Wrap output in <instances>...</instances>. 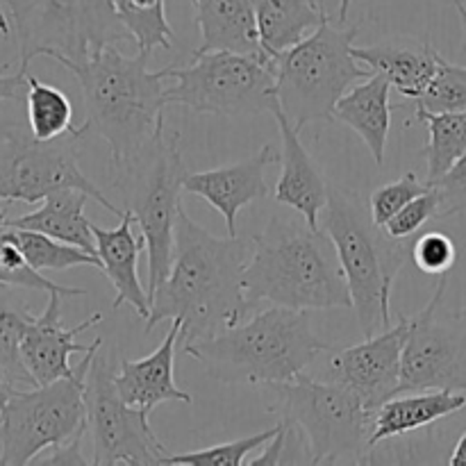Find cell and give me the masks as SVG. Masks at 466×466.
<instances>
[{
	"mask_svg": "<svg viewBox=\"0 0 466 466\" xmlns=\"http://www.w3.org/2000/svg\"><path fill=\"white\" fill-rule=\"evenodd\" d=\"M248 258L250 239L212 235L180 205L171 271L150 296L146 332L164 321H180L182 339L196 341L241 323L250 314L244 294Z\"/></svg>",
	"mask_w": 466,
	"mask_h": 466,
	"instance_id": "obj_1",
	"label": "cell"
},
{
	"mask_svg": "<svg viewBox=\"0 0 466 466\" xmlns=\"http://www.w3.org/2000/svg\"><path fill=\"white\" fill-rule=\"evenodd\" d=\"M150 53L126 57L118 46H107L85 62L59 59L76 76L85 100V123L76 126L80 139L100 137L109 148V164L139 153L164 126L168 68L150 71Z\"/></svg>",
	"mask_w": 466,
	"mask_h": 466,
	"instance_id": "obj_2",
	"label": "cell"
},
{
	"mask_svg": "<svg viewBox=\"0 0 466 466\" xmlns=\"http://www.w3.org/2000/svg\"><path fill=\"white\" fill-rule=\"evenodd\" d=\"M244 294L250 309L262 300L289 309L353 308L335 244L303 217H273L253 235Z\"/></svg>",
	"mask_w": 466,
	"mask_h": 466,
	"instance_id": "obj_3",
	"label": "cell"
},
{
	"mask_svg": "<svg viewBox=\"0 0 466 466\" xmlns=\"http://www.w3.org/2000/svg\"><path fill=\"white\" fill-rule=\"evenodd\" d=\"M326 350L330 344L317 335L309 309L280 305L208 339L185 341V353L221 385L271 387L291 382Z\"/></svg>",
	"mask_w": 466,
	"mask_h": 466,
	"instance_id": "obj_4",
	"label": "cell"
},
{
	"mask_svg": "<svg viewBox=\"0 0 466 466\" xmlns=\"http://www.w3.org/2000/svg\"><path fill=\"white\" fill-rule=\"evenodd\" d=\"M321 228L335 244L362 335L391 328V289L396 276L412 262L414 237H391L373 221L369 205L339 185H330Z\"/></svg>",
	"mask_w": 466,
	"mask_h": 466,
	"instance_id": "obj_5",
	"label": "cell"
},
{
	"mask_svg": "<svg viewBox=\"0 0 466 466\" xmlns=\"http://www.w3.org/2000/svg\"><path fill=\"white\" fill-rule=\"evenodd\" d=\"M358 25L323 21L312 35L273 57L280 112L296 132L309 123L335 118V107L346 91L373 76L353 57Z\"/></svg>",
	"mask_w": 466,
	"mask_h": 466,
	"instance_id": "obj_6",
	"label": "cell"
},
{
	"mask_svg": "<svg viewBox=\"0 0 466 466\" xmlns=\"http://www.w3.org/2000/svg\"><path fill=\"white\" fill-rule=\"evenodd\" d=\"M114 189L135 214L148 255V296L167 280L173 262L176 218L182 205L187 167L180 153V132L159 127L137 155L112 167Z\"/></svg>",
	"mask_w": 466,
	"mask_h": 466,
	"instance_id": "obj_7",
	"label": "cell"
},
{
	"mask_svg": "<svg viewBox=\"0 0 466 466\" xmlns=\"http://www.w3.org/2000/svg\"><path fill=\"white\" fill-rule=\"evenodd\" d=\"M267 390L273 391L267 412L299 428L308 441L309 464H373L376 412L353 390L305 373Z\"/></svg>",
	"mask_w": 466,
	"mask_h": 466,
	"instance_id": "obj_8",
	"label": "cell"
},
{
	"mask_svg": "<svg viewBox=\"0 0 466 466\" xmlns=\"http://www.w3.org/2000/svg\"><path fill=\"white\" fill-rule=\"evenodd\" d=\"M168 82L167 105H185L196 114L235 118L273 114L280 107L268 55L194 53V62L187 66H168Z\"/></svg>",
	"mask_w": 466,
	"mask_h": 466,
	"instance_id": "obj_9",
	"label": "cell"
},
{
	"mask_svg": "<svg viewBox=\"0 0 466 466\" xmlns=\"http://www.w3.org/2000/svg\"><path fill=\"white\" fill-rule=\"evenodd\" d=\"M100 346L98 337L71 378L12 390L0 419V464H32L44 451L86 431V373Z\"/></svg>",
	"mask_w": 466,
	"mask_h": 466,
	"instance_id": "obj_10",
	"label": "cell"
},
{
	"mask_svg": "<svg viewBox=\"0 0 466 466\" xmlns=\"http://www.w3.org/2000/svg\"><path fill=\"white\" fill-rule=\"evenodd\" d=\"M14 27L23 71L35 57L85 62L107 46L132 41L114 0H35Z\"/></svg>",
	"mask_w": 466,
	"mask_h": 466,
	"instance_id": "obj_11",
	"label": "cell"
},
{
	"mask_svg": "<svg viewBox=\"0 0 466 466\" xmlns=\"http://www.w3.org/2000/svg\"><path fill=\"white\" fill-rule=\"evenodd\" d=\"M76 130L57 139H36L23 127H12L0 135V203H39L59 189H80L91 200L121 218L126 209L105 196L82 173L77 164Z\"/></svg>",
	"mask_w": 466,
	"mask_h": 466,
	"instance_id": "obj_12",
	"label": "cell"
},
{
	"mask_svg": "<svg viewBox=\"0 0 466 466\" xmlns=\"http://www.w3.org/2000/svg\"><path fill=\"white\" fill-rule=\"evenodd\" d=\"M100 349L91 360L85 385L86 431L94 444L91 464H167V444L150 428V414L132 408L118 396L114 382L116 369Z\"/></svg>",
	"mask_w": 466,
	"mask_h": 466,
	"instance_id": "obj_13",
	"label": "cell"
},
{
	"mask_svg": "<svg viewBox=\"0 0 466 466\" xmlns=\"http://www.w3.org/2000/svg\"><path fill=\"white\" fill-rule=\"evenodd\" d=\"M449 276H440L426 308L410 319L400 391H466V308L446 309Z\"/></svg>",
	"mask_w": 466,
	"mask_h": 466,
	"instance_id": "obj_14",
	"label": "cell"
},
{
	"mask_svg": "<svg viewBox=\"0 0 466 466\" xmlns=\"http://www.w3.org/2000/svg\"><path fill=\"white\" fill-rule=\"evenodd\" d=\"M410 319L400 314L399 323L380 335L364 337L362 344L339 350L328 364V380L353 390L369 410L378 412L387 400L400 394V367Z\"/></svg>",
	"mask_w": 466,
	"mask_h": 466,
	"instance_id": "obj_15",
	"label": "cell"
},
{
	"mask_svg": "<svg viewBox=\"0 0 466 466\" xmlns=\"http://www.w3.org/2000/svg\"><path fill=\"white\" fill-rule=\"evenodd\" d=\"M66 296L48 294V305L35 321L27 326L21 339V358L36 385H48L59 378H71L76 367H71V355L86 353L94 344H77V337L85 330L105 321L100 312L91 314L73 328L62 326V300Z\"/></svg>",
	"mask_w": 466,
	"mask_h": 466,
	"instance_id": "obj_16",
	"label": "cell"
},
{
	"mask_svg": "<svg viewBox=\"0 0 466 466\" xmlns=\"http://www.w3.org/2000/svg\"><path fill=\"white\" fill-rule=\"evenodd\" d=\"M280 162L271 144H264L255 155L228 167L209 168V171L187 173L185 191L208 200L223 217L228 235L237 237V217L246 205L268 196V185L264 180L268 164Z\"/></svg>",
	"mask_w": 466,
	"mask_h": 466,
	"instance_id": "obj_17",
	"label": "cell"
},
{
	"mask_svg": "<svg viewBox=\"0 0 466 466\" xmlns=\"http://www.w3.org/2000/svg\"><path fill=\"white\" fill-rule=\"evenodd\" d=\"M182 337V323L171 321L167 337L162 344L150 355L141 360H121L116 369L118 396L132 408L144 410L146 414H153V410L162 403H185L191 405L189 391L180 390L176 385V344Z\"/></svg>",
	"mask_w": 466,
	"mask_h": 466,
	"instance_id": "obj_18",
	"label": "cell"
},
{
	"mask_svg": "<svg viewBox=\"0 0 466 466\" xmlns=\"http://www.w3.org/2000/svg\"><path fill=\"white\" fill-rule=\"evenodd\" d=\"M273 116H276L282 137V173L278 177L273 196L278 203L300 214L309 228H321V212L328 205L330 182L323 177L321 168L317 167L309 150L303 146L299 137L300 132L294 130L289 118L280 109H276Z\"/></svg>",
	"mask_w": 466,
	"mask_h": 466,
	"instance_id": "obj_19",
	"label": "cell"
},
{
	"mask_svg": "<svg viewBox=\"0 0 466 466\" xmlns=\"http://www.w3.org/2000/svg\"><path fill=\"white\" fill-rule=\"evenodd\" d=\"M137 226L135 214L130 209L121 214L116 228L94 226L96 255L100 259V271L109 278L116 289L112 308L118 309L130 305L141 319L150 317L148 287L139 280V258L146 250L144 237H135L132 228Z\"/></svg>",
	"mask_w": 466,
	"mask_h": 466,
	"instance_id": "obj_20",
	"label": "cell"
},
{
	"mask_svg": "<svg viewBox=\"0 0 466 466\" xmlns=\"http://www.w3.org/2000/svg\"><path fill=\"white\" fill-rule=\"evenodd\" d=\"M353 57L373 73L390 80L391 89L408 100H417L437 73L441 53L431 41H385V44L353 46Z\"/></svg>",
	"mask_w": 466,
	"mask_h": 466,
	"instance_id": "obj_21",
	"label": "cell"
},
{
	"mask_svg": "<svg viewBox=\"0 0 466 466\" xmlns=\"http://www.w3.org/2000/svg\"><path fill=\"white\" fill-rule=\"evenodd\" d=\"M200 27L198 50H232L244 55H267L259 46L255 0H194Z\"/></svg>",
	"mask_w": 466,
	"mask_h": 466,
	"instance_id": "obj_22",
	"label": "cell"
},
{
	"mask_svg": "<svg viewBox=\"0 0 466 466\" xmlns=\"http://www.w3.org/2000/svg\"><path fill=\"white\" fill-rule=\"evenodd\" d=\"M391 85L385 76L373 73L364 82H358L341 96L335 107L337 121L346 123L360 135V139L371 150L378 167L385 164L387 139L391 127Z\"/></svg>",
	"mask_w": 466,
	"mask_h": 466,
	"instance_id": "obj_23",
	"label": "cell"
},
{
	"mask_svg": "<svg viewBox=\"0 0 466 466\" xmlns=\"http://www.w3.org/2000/svg\"><path fill=\"white\" fill-rule=\"evenodd\" d=\"M464 408L466 394L455 390H428L412 396H394L376 412V426H373L371 437L373 451L382 441L423 431L451 414L462 412Z\"/></svg>",
	"mask_w": 466,
	"mask_h": 466,
	"instance_id": "obj_24",
	"label": "cell"
},
{
	"mask_svg": "<svg viewBox=\"0 0 466 466\" xmlns=\"http://www.w3.org/2000/svg\"><path fill=\"white\" fill-rule=\"evenodd\" d=\"M86 200H89V194H85V191L59 189L50 194L48 198H44L41 208L35 212L9 218V226L44 232L53 239L80 246L86 253L96 255L94 223L85 214Z\"/></svg>",
	"mask_w": 466,
	"mask_h": 466,
	"instance_id": "obj_25",
	"label": "cell"
},
{
	"mask_svg": "<svg viewBox=\"0 0 466 466\" xmlns=\"http://www.w3.org/2000/svg\"><path fill=\"white\" fill-rule=\"evenodd\" d=\"M259 46L268 57L285 53L312 35L328 14L319 0H255Z\"/></svg>",
	"mask_w": 466,
	"mask_h": 466,
	"instance_id": "obj_26",
	"label": "cell"
},
{
	"mask_svg": "<svg viewBox=\"0 0 466 466\" xmlns=\"http://www.w3.org/2000/svg\"><path fill=\"white\" fill-rule=\"evenodd\" d=\"M23 287L0 282V376L12 387H36L21 358V339L35 314L27 308Z\"/></svg>",
	"mask_w": 466,
	"mask_h": 466,
	"instance_id": "obj_27",
	"label": "cell"
},
{
	"mask_svg": "<svg viewBox=\"0 0 466 466\" xmlns=\"http://www.w3.org/2000/svg\"><path fill=\"white\" fill-rule=\"evenodd\" d=\"M417 121L428 126V141L423 146L428 185H437L466 153V112L432 114L417 109Z\"/></svg>",
	"mask_w": 466,
	"mask_h": 466,
	"instance_id": "obj_28",
	"label": "cell"
},
{
	"mask_svg": "<svg viewBox=\"0 0 466 466\" xmlns=\"http://www.w3.org/2000/svg\"><path fill=\"white\" fill-rule=\"evenodd\" d=\"M27 127L36 139H57L76 130L73 126V105L62 89L46 85L39 77L27 73Z\"/></svg>",
	"mask_w": 466,
	"mask_h": 466,
	"instance_id": "obj_29",
	"label": "cell"
},
{
	"mask_svg": "<svg viewBox=\"0 0 466 466\" xmlns=\"http://www.w3.org/2000/svg\"><path fill=\"white\" fill-rule=\"evenodd\" d=\"M0 282L14 287H23L27 291H44V294H62L66 299L73 296H86V289L77 287H64L59 282L48 280L44 273L35 271L27 264L21 246H18L16 230L9 226V218L0 209Z\"/></svg>",
	"mask_w": 466,
	"mask_h": 466,
	"instance_id": "obj_30",
	"label": "cell"
},
{
	"mask_svg": "<svg viewBox=\"0 0 466 466\" xmlns=\"http://www.w3.org/2000/svg\"><path fill=\"white\" fill-rule=\"evenodd\" d=\"M114 7L137 48L144 53L171 48L176 35L167 18V0H114Z\"/></svg>",
	"mask_w": 466,
	"mask_h": 466,
	"instance_id": "obj_31",
	"label": "cell"
},
{
	"mask_svg": "<svg viewBox=\"0 0 466 466\" xmlns=\"http://www.w3.org/2000/svg\"><path fill=\"white\" fill-rule=\"evenodd\" d=\"M14 230H16L18 246H21L27 264H30L35 271H66V268L76 267L100 268L98 255L86 253L80 246L53 239V237L44 235V232L23 230V228H14Z\"/></svg>",
	"mask_w": 466,
	"mask_h": 466,
	"instance_id": "obj_32",
	"label": "cell"
},
{
	"mask_svg": "<svg viewBox=\"0 0 466 466\" xmlns=\"http://www.w3.org/2000/svg\"><path fill=\"white\" fill-rule=\"evenodd\" d=\"M417 109L432 114L466 112V66L449 62L441 55L428 89L414 100Z\"/></svg>",
	"mask_w": 466,
	"mask_h": 466,
	"instance_id": "obj_33",
	"label": "cell"
},
{
	"mask_svg": "<svg viewBox=\"0 0 466 466\" xmlns=\"http://www.w3.org/2000/svg\"><path fill=\"white\" fill-rule=\"evenodd\" d=\"M282 423L278 426L267 428L262 432H255L250 437H241V440H232L226 441V444H217L209 446V449H200V451H189V453H177V455H168L167 458V466H246V458L253 451L264 449L273 437L278 435Z\"/></svg>",
	"mask_w": 466,
	"mask_h": 466,
	"instance_id": "obj_34",
	"label": "cell"
},
{
	"mask_svg": "<svg viewBox=\"0 0 466 466\" xmlns=\"http://www.w3.org/2000/svg\"><path fill=\"white\" fill-rule=\"evenodd\" d=\"M432 185L419 180L414 173H405L403 177L394 182H387V185L378 187L376 191L369 198V209H371L373 221L380 228H385L410 200H414L417 196H421L423 191L431 189Z\"/></svg>",
	"mask_w": 466,
	"mask_h": 466,
	"instance_id": "obj_35",
	"label": "cell"
},
{
	"mask_svg": "<svg viewBox=\"0 0 466 466\" xmlns=\"http://www.w3.org/2000/svg\"><path fill=\"white\" fill-rule=\"evenodd\" d=\"M458 262V246L446 232L428 230L414 237L412 264L426 276H449Z\"/></svg>",
	"mask_w": 466,
	"mask_h": 466,
	"instance_id": "obj_36",
	"label": "cell"
},
{
	"mask_svg": "<svg viewBox=\"0 0 466 466\" xmlns=\"http://www.w3.org/2000/svg\"><path fill=\"white\" fill-rule=\"evenodd\" d=\"M432 218H440V191L435 187L423 191L421 196H417L414 200H410L394 218L385 226V230L390 232L396 239H410V237L419 235L423 230L426 223H431Z\"/></svg>",
	"mask_w": 466,
	"mask_h": 466,
	"instance_id": "obj_37",
	"label": "cell"
},
{
	"mask_svg": "<svg viewBox=\"0 0 466 466\" xmlns=\"http://www.w3.org/2000/svg\"><path fill=\"white\" fill-rule=\"evenodd\" d=\"M435 187L440 191V218L466 214V153Z\"/></svg>",
	"mask_w": 466,
	"mask_h": 466,
	"instance_id": "obj_38",
	"label": "cell"
},
{
	"mask_svg": "<svg viewBox=\"0 0 466 466\" xmlns=\"http://www.w3.org/2000/svg\"><path fill=\"white\" fill-rule=\"evenodd\" d=\"M86 432L89 431L77 432V435L71 437V440L44 451L41 455H36L32 464H41V466L44 464H80V466L89 464V460H86L85 453H82V440H85Z\"/></svg>",
	"mask_w": 466,
	"mask_h": 466,
	"instance_id": "obj_39",
	"label": "cell"
},
{
	"mask_svg": "<svg viewBox=\"0 0 466 466\" xmlns=\"http://www.w3.org/2000/svg\"><path fill=\"white\" fill-rule=\"evenodd\" d=\"M32 3H35V0H0V35L9 36V32H12L7 12L9 16H12L14 25H16V23L23 21V16H25L27 9L32 7Z\"/></svg>",
	"mask_w": 466,
	"mask_h": 466,
	"instance_id": "obj_40",
	"label": "cell"
},
{
	"mask_svg": "<svg viewBox=\"0 0 466 466\" xmlns=\"http://www.w3.org/2000/svg\"><path fill=\"white\" fill-rule=\"evenodd\" d=\"M27 94V71L18 68L12 76H0V100H18Z\"/></svg>",
	"mask_w": 466,
	"mask_h": 466,
	"instance_id": "obj_41",
	"label": "cell"
},
{
	"mask_svg": "<svg viewBox=\"0 0 466 466\" xmlns=\"http://www.w3.org/2000/svg\"><path fill=\"white\" fill-rule=\"evenodd\" d=\"M449 464L451 466H466V432L460 437L458 444H455L453 453H451V458H449Z\"/></svg>",
	"mask_w": 466,
	"mask_h": 466,
	"instance_id": "obj_42",
	"label": "cell"
},
{
	"mask_svg": "<svg viewBox=\"0 0 466 466\" xmlns=\"http://www.w3.org/2000/svg\"><path fill=\"white\" fill-rule=\"evenodd\" d=\"M12 390H16V387H12L3 376H0V419H3V410L5 405H7V399L9 394H12Z\"/></svg>",
	"mask_w": 466,
	"mask_h": 466,
	"instance_id": "obj_43",
	"label": "cell"
},
{
	"mask_svg": "<svg viewBox=\"0 0 466 466\" xmlns=\"http://www.w3.org/2000/svg\"><path fill=\"white\" fill-rule=\"evenodd\" d=\"M350 5H353V0H339V12H337V21L346 23V18H349Z\"/></svg>",
	"mask_w": 466,
	"mask_h": 466,
	"instance_id": "obj_44",
	"label": "cell"
},
{
	"mask_svg": "<svg viewBox=\"0 0 466 466\" xmlns=\"http://www.w3.org/2000/svg\"><path fill=\"white\" fill-rule=\"evenodd\" d=\"M455 9H458L460 21H462V30H464V39H466V5L460 3V0H455Z\"/></svg>",
	"mask_w": 466,
	"mask_h": 466,
	"instance_id": "obj_45",
	"label": "cell"
},
{
	"mask_svg": "<svg viewBox=\"0 0 466 466\" xmlns=\"http://www.w3.org/2000/svg\"><path fill=\"white\" fill-rule=\"evenodd\" d=\"M191 3H194V0H191Z\"/></svg>",
	"mask_w": 466,
	"mask_h": 466,
	"instance_id": "obj_46",
	"label": "cell"
}]
</instances>
